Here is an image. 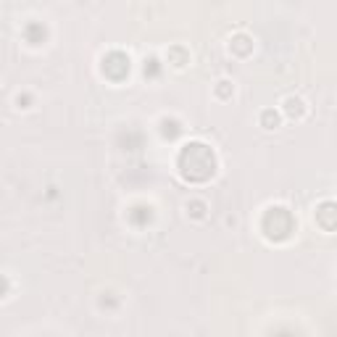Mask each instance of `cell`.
<instances>
[{"instance_id":"cell-1","label":"cell","mask_w":337,"mask_h":337,"mask_svg":"<svg viewBox=\"0 0 337 337\" xmlns=\"http://www.w3.org/2000/svg\"><path fill=\"white\" fill-rule=\"evenodd\" d=\"M261 127L263 129H277L280 127V116H277L274 111H263L261 113Z\"/></svg>"}]
</instances>
